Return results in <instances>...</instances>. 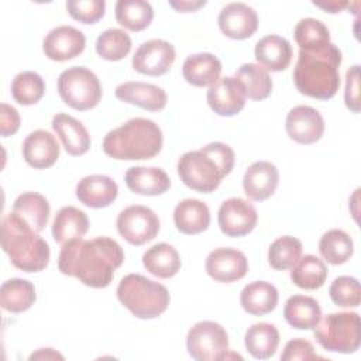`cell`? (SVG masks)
Instances as JSON below:
<instances>
[{"label":"cell","mask_w":361,"mask_h":361,"mask_svg":"<svg viewBox=\"0 0 361 361\" xmlns=\"http://www.w3.org/2000/svg\"><path fill=\"white\" fill-rule=\"evenodd\" d=\"M123 261V248L110 237L76 238L62 245L58 268L63 275L75 276L83 285L100 289L110 285L114 271Z\"/></svg>","instance_id":"1"},{"label":"cell","mask_w":361,"mask_h":361,"mask_svg":"<svg viewBox=\"0 0 361 361\" xmlns=\"http://www.w3.org/2000/svg\"><path fill=\"white\" fill-rule=\"evenodd\" d=\"M341 51L329 42L314 49H299L293 69L296 89L309 97L329 100L340 87Z\"/></svg>","instance_id":"2"},{"label":"cell","mask_w":361,"mask_h":361,"mask_svg":"<svg viewBox=\"0 0 361 361\" xmlns=\"http://www.w3.org/2000/svg\"><path fill=\"white\" fill-rule=\"evenodd\" d=\"M162 131L152 120L135 117L109 131L103 151L113 159L140 161L158 155L162 149Z\"/></svg>","instance_id":"3"},{"label":"cell","mask_w":361,"mask_h":361,"mask_svg":"<svg viewBox=\"0 0 361 361\" xmlns=\"http://www.w3.org/2000/svg\"><path fill=\"white\" fill-rule=\"evenodd\" d=\"M1 248L11 264L24 272L45 269L51 257L48 243L14 212L1 220Z\"/></svg>","instance_id":"4"},{"label":"cell","mask_w":361,"mask_h":361,"mask_svg":"<svg viewBox=\"0 0 361 361\" xmlns=\"http://www.w3.org/2000/svg\"><path fill=\"white\" fill-rule=\"evenodd\" d=\"M117 299L138 319L161 316L169 306L168 289L140 274L126 275L117 286Z\"/></svg>","instance_id":"5"},{"label":"cell","mask_w":361,"mask_h":361,"mask_svg":"<svg viewBox=\"0 0 361 361\" xmlns=\"http://www.w3.org/2000/svg\"><path fill=\"white\" fill-rule=\"evenodd\" d=\"M316 341L327 351L355 353L361 343V320L355 312L330 313L313 327Z\"/></svg>","instance_id":"6"},{"label":"cell","mask_w":361,"mask_h":361,"mask_svg":"<svg viewBox=\"0 0 361 361\" xmlns=\"http://www.w3.org/2000/svg\"><path fill=\"white\" fill-rule=\"evenodd\" d=\"M58 93L69 107L85 111L96 107L102 99L99 78L85 66L65 69L58 78Z\"/></svg>","instance_id":"7"},{"label":"cell","mask_w":361,"mask_h":361,"mask_svg":"<svg viewBox=\"0 0 361 361\" xmlns=\"http://www.w3.org/2000/svg\"><path fill=\"white\" fill-rule=\"evenodd\" d=\"M178 175L188 188L202 193L216 190L226 176L217 162L202 148L188 151L179 158Z\"/></svg>","instance_id":"8"},{"label":"cell","mask_w":361,"mask_h":361,"mask_svg":"<svg viewBox=\"0 0 361 361\" xmlns=\"http://www.w3.org/2000/svg\"><path fill=\"white\" fill-rule=\"evenodd\" d=\"M186 348L189 355L196 361L224 360L228 353L227 331L216 322H197L188 331Z\"/></svg>","instance_id":"9"},{"label":"cell","mask_w":361,"mask_h":361,"mask_svg":"<svg viewBox=\"0 0 361 361\" xmlns=\"http://www.w3.org/2000/svg\"><path fill=\"white\" fill-rule=\"evenodd\" d=\"M116 226L127 243L142 245L157 237L161 224L158 216L149 207L133 204L120 212Z\"/></svg>","instance_id":"10"},{"label":"cell","mask_w":361,"mask_h":361,"mask_svg":"<svg viewBox=\"0 0 361 361\" xmlns=\"http://www.w3.org/2000/svg\"><path fill=\"white\" fill-rule=\"evenodd\" d=\"M217 221L223 234L243 237L255 228L258 214L251 202L241 197H230L221 203Z\"/></svg>","instance_id":"11"},{"label":"cell","mask_w":361,"mask_h":361,"mask_svg":"<svg viewBox=\"0 0 361 361\" xmlns=\"http://www.w3.org/2000/svg\"><path fill=\"white\" fill-rule=\"evenodd\" d=\"M176 58L175 47L165 39H149L142 42L133 56V68L148 76L165 75Z\"/></svg>","instance_id":"12"},{"label":"cell","mask_w":361,"mask_h":361,"mask_svg":"<svg viewBox=\"0 0 361 361\" xmlns=\"http://www.w3.org/2000/svg\"><path fill=\"white\" fill-rule=\"evenodd\" d=\"M204 268L207 275L214 281L230 283L245 276L248 261L240 250L221 247L209 252Z\"/></svg>","instance_id":"13"},{"label":"cell","mask_w":361,"mask_h":361,"mask_svg":"<svg viewBox=\"0 0 361 361\" xmlns=\"http://www.w3.org/2000/svg\"><path fill=\"white\" fill-rule=\"evenodd\" d=\"M206 99L210 109L224 117L240 113L245 106L244 87L234 76L219 78L212 86H209Z\"/></svg>","instance_id":"14"},{"label":"cell","mask_w":361,"mask_h":361,"mask_svg":"<svg viewBox=\"0 0 361 361\" xmlns=\"http://www.w3.org/2000/svg\"><path fill=\"white\" fill-rule=\"evenodd\" d=\"M86 45V37L72 25L52 28L44 38L42 49L45 56L52 61H68L80 55Z\"/></svg>","instance_id":"15"},{"label":"cell","mask_w":361,"mask_h":361,"mask_svg":"<svg viewBox=\"0 0 361 361\" xmlns=\"http://www.w3.org/2000/svg\"><path fill=\"white\" fill-rule=\"evenodd\" d=\"M289 138L299 144H313L324 133L322 114L310 106H296L289 110L285 121Z\"/></svg>","instance_id":"16"},{"label":"cell","mask_w":361,"mask_h":361,"mask_svg":"<svg viewBox=\"0 0 361 361\" xmlns=\"http://www.w3.org/2000/svg\"><path fill=\"white\" fill-rule=\"evenodd\" d=\"M221 32L233 39H245L254 35L258 28L257 11L245 3L226 4L217 18Z\"/></svg>","instance_id":"17"},{"label":"cell","mask_w":361,"mask_h":361,"mask_svg":"<svg viewBox=\"0 0 361 361\" xmlns=\"http://www.w3.org/2000/svg\"><path fill=\"white\" fill-rule=\"evenodd\" d=\"M279 183V172L276 166L268 161H257L250 165L243 178L244 193L255 202L271 197Z\"/></svg>","instance_id":"18"},{"label":"cell","mask_w":361,"mask_h":361,"mask_svg":"<svg viewBox=\"0 0 361 361\" xmlns=\"http://www.w3.org/2000/svg\"><path fill=\"white\" fill-rule=\"evenodd\" d=\"M59 157V144L47 130L30 133L23 142V158L34 169L52 166Z\"/></svg>","instance_id":"19"},{"label":"cell","mask_w":361,"mask_h":361,"mask_svg":"<svg viewBox=\"0 0 361 361\" xmlns=\"http://www.w3.org/2000/svg\"><path fill=\"white\" fill-rule=\"evenodd\" d=\"M118 195L117 183L107 175H89L76 185V197L92 209H102L111 204Z\"/></svg>","instance_id":"20"},{"label":"cell","mask_w":361,"mask_h":361,"mask_svg":"<svg viewBox=\"0 0 361 361\" xmlns=\"http://www.w3.org/2000/svg\"><path fill=\"white\" fill-rule=\"evenodd\" d=\"M114 93L118 100L149 111L162 110L168 102V96L162 87L144 82L121 83L116 87Z\"/></svg>","instance_id":"21"},{"label":"cell","mask_w":361,"mask_h":361,"mask_svg":"<svg viewBox=\"0 0 361 361\" xmlns=\"http://www.w3.org/2000/svg\"><path fill=\"white\" fill-rule=\"evenodd\" d=\"M255 59L267 71H285L292 61V45L281 35H265L255 44Z\"/></svg>","instance_id":"22"},{"label":"cell","mask_w":361,"mask_h":361,"mask_svg":"<svg viewBox=\"0 0 361 361\" xmlns=\"http://www.w3.org/2000/svg\"><path fill=\"white\" fill-rule=\"evenodd\" d=\"M52 128L61 138L65 151L69 155H83L90 148V135L86 127L75 117L66 113H58L52 118Z\"/></svg>","instance_id":"23"},{"label":"cell","mask_w":361,"mask_h":361,"mask_svg":"<svg viewBox=\"0 0 361 361\" xmlns=\"http://www.w3.org/2000/svg\"><path fill=\"white\" fill-rule=\"evenodd\" d=\"M124 182L131 192L145 196L162 195L171 186V179L166 172L161 168L154 166L128 168L124 175Z\"/></svg>","instance_id":"24"},{"label":"cell","mask_w":361,"mask_h":361,"mask_svg":"<svg viewBox=\"0 0 361 361\" xmlns=\"http://www.w3.org/2000/svg\"><path fill=\"white\" fill-rule=\"evenodd\" d=\"M221 73V62L210 52L189 55L182 66L185 80L193 86H212Z\"/></svg>","instance_id":"25"},{"label":"cell","mask_w":361,"mask_h":361,"mask_svg":"<svg viewBox=\"0 0 361 361\" xmlns=\"http://www.w3.org/2000/svg\"><path fill=\"white\" fill-rule=\"evenodd\" d=\"M173 221L180 233L199 234L207 230L210 224V210L202 200L183 199L173 210Z\"/></svg>","instance_id":"26"},{"label":"cell","mask_w":361,"mask_h":361,"mask_svg":"<svg viewBox=\"0 0 361 361\" xmlns=\"http://www.w3.org/2000/svg\"><path fill=\"white\" fill-rule=\"evenodd\" d=\"M240 303L248 314L264 316L276 307L278 290L267 281H254L241 290Z\"/></svg>","instance_id":"27"},{"label":"cell","mask_w":361,"mask_h":361,"mask_svg":"<svg viewBox=\"0 0 361 361\" xmlns=\"http://www.w3.org/2000/svg\"><path fill=\"white\" fill-rule=\"evenodd\" d=\"M283 317L293 329L310 330L322 319V307L314 298L293 295L285 302Z\"/></svg>","instance_id":"28"},{"label":"cell","mask_w":361,"mask_h":361,"mask_svg":"<svg viewBox=\"0 0 361 361\" xmlns=\"http://www.w3.org/2000/svg\"><path fill=\"white\" fill-rule=\"evenodd\" d=\"M89 230V219L83 210L75 206L59 209L52 223V237L58 244L82 238Z\"/></svg>","instance_id":"29"},{"label":"cell","mask_w":361,"mask_h":361,"mask_svg":"<svg viewBox=\"0 0 361 361\" xmlns=\"http://www.w3.org/2000/svg\"><path fill=\"white\" fill-rule=\"evenodd\" d=\"M145 269L157 278H172L180 269L179 252L168 243H158L148 248L142 255Z\"/></svg>","instance_id":"30"},{"label":"cell","mask_w":361,"mask_h":361,"mask_svg":"<svg viewBox=\"0 0 361 361\" xmlns=\"http://www.w3.org/2000/svg\"><path fill=\"white\" fill-rule=\"evenodd\" d=\"M247 351L257 360L271 358L279 345V331L271 323H255L244 336Z\"/></svg>","instance_id":"31"},{"label":"cell","mask_w":361,"mask_h":361,"mask_svg":"<svg viewBox=\"0 0 361 361\" xmlns=\"http://www.w3.org/2000/svg\"><path fill=\"white\" fill-rule=\"evenodd\" d=\"M13 212L25 220L37 233L42 231L49 220V203L37 192H24L13 203Z\"/></svg>","instance_id":"32"},{"label":"cell","mask_w":361,"mask_h":361,"mask_svg":"<svg viewBox=\"0 0 361 361\" xmlns=\"http://www.w3.org/2000/svg\"><path fill=\"white\" fill-rule=\"evenodd\" d=\"M37 299L34 285L21 278H13L3 282L0 288V305L10 313L28 310Z\"/></svg>","instance_id":"33"},{"label":"cell","mask_w":361,"mask_h":361,"mask_svg":"<svg viewBox=\"0 0 361 361\" xmlns=\"http://www.w3.org/2000/svg\"><path fill=\"white\" fill-rule=\"evenodd\" d=\"M327 278V267L316 255L307 254L295 264V267L290 271V279L292 282L306 290H314L323 286Z\"/></svg>","instance_id":"34"},{"label":"cell","mask_w":361,"mask_h":361,"mask_svg":"<svg viewBox=\"0 0 361 361\" xmlns=\"http://www.w3.org/2000/svg\"><path fill=\"white\" fill-rule=\"evenodd\" d=\"M114 10L117 23L135 32L145 30L154 18L152 6L144 0H118Z\"/></svg>","instance_id":"35"},{"label":"cell","mask_w":361,"mask_h":361,"mask_svg":"<svg viewBox=\"0 0 361 361\" xmlns=\"http://www.w3.org/2000/svg\"><path fill=\"white\" fill-rule=\"evenodd\" d=\"M245 92V97L251 100H264L272 92V79L267 69L258 63H244L241 65L235 76Z\"/></svg>","instance_id":"36"},{"label":"cell","mask_w":361,"mask_h":361,"mask_svg":"<svg viewBox=\"0 0 361 361\" xmlns=\"http://www.w3.org/2000/svg\"><path fill=\"white\" fill-rule=\"evenodd\" d=\"M319 252L329 264H344L354 252L353 238L344 230L331 228L322 235L319 241Z\"/></svg>","instance_id":"37"},{"label":"cell","mask_w":361,"mask_h":361,"mask_svg":"<svg viewBox=\"0 0 361 361\" xmlns=\"http://www.w3.org/2000/svg\"><path fill=\"white\" fill-rule=\"evenodd\" d=\"M44 93V79L34 71H23L17 73L11 82V96L23 106L35 104L42 99Z\"/></svg>","instance_id":"38"},{"label":"cell","mask_w":361,"mask_h":361,"mask_svg":"<svg viewBox=\"0 0 361 361\" xmlns=\"http://www.w3.org/2000/svg\"><path fill=\"white\" fill-rule=\"evenodd\" d=\"M302 243L292 235L276 238L268 250V262L276 271L292 269L302 255Z\"/></svg>","instance_id":"39"},{"label":"cell","mask_w":361,"mask_h":361,"mask_svg":"<svg viewBox=\"0 0 361 361\" xmlns=\"http://www.w3.org/2000/svg\"><path fill=\"white\" fill-rule=\"evenodd\" d=\"M131 51L130 35L120 28H109L96 39V52L106 61H120Z\"/></svg>","instance_id":"40"},{"label":"cell","mask_w":361,"mask_h":361,"mask_svg":"<svg viewBox=\"0 0 361 361\" xmlns=\"http://www.w3.org/2000/svg\"><path fill=\"white\" fill-rule=\"evenodd\" d=\"M293 34L299 49H314L331 42L329 28L320 20L312 17L302 18L296 24Z\"/></svg>","instance_id":"41"},{"label":"cell","mask_w":361,"mask_h":361,"mask_svg":"<svg viewBox=\"0 0 361 361\" xmlns=\"http://www.w3.org/2000/svg\"><path fill=\"white\" fill-rule=\"evenodd\" d=\"M330 299L340 307H357L360 306L361 292L357 278L341 275L337 276L329 288Z\"/></svg>","instance_id":"42"},{"label":"cell","mask_w":361,"mask_h":361,"mask_svg":"<svg viewBox=\"0 0 361 361\" xmlns=\"http://www.w3.org/2000/svg\"><path fill=\"white\" fill-rule=\"evenodd\" d=\"M66 10L69 16L83 24H94L103 16L106 10L104 0H69L66 1Z\"/></svg>","instance_id":"43"},{"label":"cell","mask_w":361,"mask_h":361,"mask_svg":"<svg viewBox=\"0 0 361 361\" xmlns=\"http://www.w3.org/2000/svg\"><path fill=\"white\" fill-rule=\"evenodd\" d=\"M316 358H322V357L314 353L313 344L303 338H293L288 341L283 348V353L281 354L282 361H295V360L310 361Z\"/></svg>","instance_id":"44"},{"label":"cell","mask_w":361,"mask_h":361,"mask_svg":"<svg viewBox=\"0 0 361 361\" xmlns=\"http://www.w3.org/2000/svg\"><path fill=\"white\" fill-rule=\"evenodd\" d=\"M202 149L217 162V165L221 168L224 175H228L231 172V169L234 168L235 155L230 145H227L224 142L214 141V142H210V144L202 147Z\"/></svg>","instance_id":"45"},{"label":"cell","mask_w":361,"mask_h":361,"mask_svg":"<svg viewBox=\"0 0 361 361\" xmlns=\"http://www.w3.org/2000/svg\"><path fill=\"white\" fill-rule=\"evenodd\" d=\"M345 106L353 111H360V66L353 65L345 73Z\"/></svg>","instance_id":"46"},{"label":"cell","mask_w":361,"mask_h":361,"mask_svg":"<svg viewBox=\"0 0 361 361\" xmlns=\"http://www.w3.org/2000/svg\"><path fill=\"white\" fill-rule=\"evenodd\" d=\"M20 114L18 111L7 104L1 103L0 106V134L1 137H10L16 134L20 128Z\"/></svg>","instance_id":"47"},{"label":"cell","mask_w":361,"mask_h":361,"mask_svg":"<svg viewBox=\"0 0 361 361\" xmlns=\"http://www.w3.org/2000/svg\"><path fill=\"white\" fill-rule=\"evenodd\" d=\"M169 6L172 8H175L176 11H180V13H189V11H196L199 10L200 7L206 6V0H171L169 1Z\"/></svg>","instance_id":"48"},{"label":"cell","mask_w":361,"mask_h":361,"mask_svg":"<svg viewBox=\"0 0 361 361\" xmlns=\"http://www.w3.org/2000/svg\"><path fill=\"white\" fill-rule=\"evenodd\" d=\"M63 360V355L55 351L54 348H39L38 351L32 353L28 360Z\"/></svg>","instance_id":"49"},{"label":"cell","mask_w":361,"mask_h":361,"mask_svg":"<svg viewBox=\"0 0 361 361\" xmlns=\"http://www.w3.org/2000/svg\"><path fill=\"white\" fill-rule=\"evenodd\" d=\"M313 4L316 7L323 8L327 13H340L343 8H345L348 6L347 1H327V3H322V1H313Z\"/></svg>","instance_id":"50"}]
</instances>
